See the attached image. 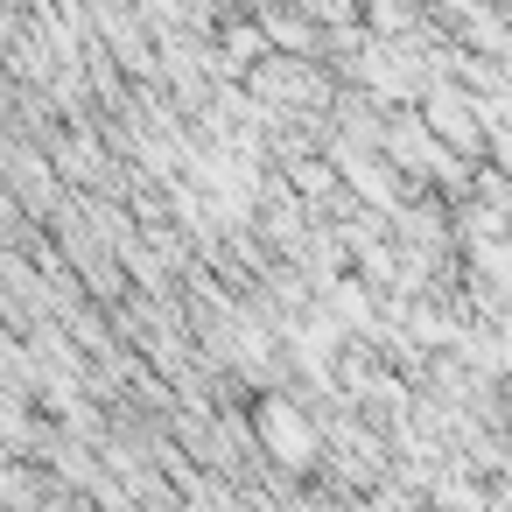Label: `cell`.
<instances>
[{"label": "cell", "instance_id": "obj_1", "mask_svg": "<svg viewBox=\"0 0 512 512\" xmlns=\"http://www.w3.org/2000/svg\"><path fill=\"white\" fill-rule=\"evenodd\" d=\"M253 435H260V449H267L281 470H309V463L323 456V428H316L295 400H281V393H267V400L253 407Z\"/></svg>", "mask_w": 512, "mask_h": 512}, {"label": "cell", "instance_id": "obj_2", "mask_svg": "<svg viewBox=\"0 0 512 512\" xmlns=\"http://www.w3.org/2000/svg\"><path fill=\"white\" fill-rule=\"evenodd\" d=\"M421 120H428L456 155H477V148H484V113H477V99L456 92V85H428V92H421Z\"/></svg>", "mask_w": 512, "mask_h": 512}, {"label": "cell", "instance_id": "obj_3", "mask_svg": "<svg viewBox=\"0 0 512 512\" xmlns=\"http://www.w3.org/2000/svg\"><path fill=\"white\" fill-rule=\"evenodd\" d=\"M253 92L274 99V106H323V99H330V85H323L302 57H260V64H253Z\"/></svg>", "mask_w": 512, "mask_h": 512}, {"label": "cell", "instance_id": "obj_4", "mask_svg": "<svg viewBox=\"0 0 512 512\" xmlns=\"http://www.w3.org/2000/svg\"><path fill=\"white\" fill-rule=\"evenodd\" d=\"M295 183L309 204H323V197H337V162H295Z\"/></svg>", "mask_w": 512, "mask_h": 512}, {"label": "cell", "instance_id": "obj_5", "mask_svg": "<svg viewBox=\"0 0 512 512\" xmlns=\"http://www.w3.org/2000/svg\"><path fill=\"white\" fill-rule=\"evenodd\" d=\"M0 218H15V204H8V197H0Z\"/></svg>", "mask_w": 512, "mask_h": 512}]
</instances>
